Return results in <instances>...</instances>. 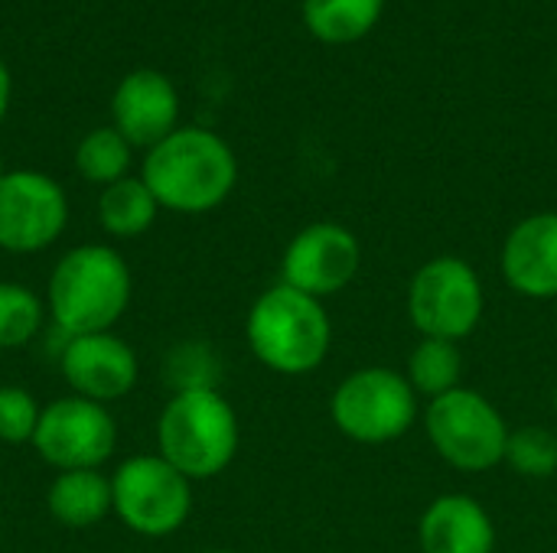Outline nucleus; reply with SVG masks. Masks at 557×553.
Returning <instances> with one entry per match:
<instances>
[{
  "mask_svg": "<svg viewBox=\"0 0 557 553\" xmlns=\"http://www.w3.org/2000/svg\"><path fill=\"white\" fill-rule=\"evenodd\" d=\"M333 424L343 437L379 447L405 437L418 420V394L395 368H359L343 378L330 401Z\"/></svg>",
  "mask_w": 557,
  "mask_h": 553,
  "instance_id": "5",
  "label": "nucleus"
},
{
  "mask_svg": "<svg viewBox=\"0 0 557 553\" xmlns=\"http://www.w3.org/2000/svg\"><path fill=\"white\" fill-rule=\"evenodd\" d=\"M7 176V169H3V156H0V179Z\"/></svg>",
  "mask_w": 557,
  "mask_h": 553,
  "instance_id": "25",
  "label": "nucleus"
},
{
  "mask_svg": "<svg viewBox=\"0 0 557 553\" xmlns=\"http://www.w3.org/2000/svg\"><path fill=\"white\" fill-rule=\"evenodd\" d=\"M39 414H42V407L33 401V394L26 388H16V385L0 388V440L3 443H10V447L33 443Z\"/></svg>",
  "mask_w": 557,
  "mask_h": 553,
  "instance_id": "23",
  "label": "nucleus"
},
{
  "mask_svg": "<svg viewBox=\"0 0 557 553\" xmlns=\"http://www.w3.org/2000/svg\"><path fill=\"white\" fill-rule=\"evenodd\" d=\"M157 199L147 189L144 179L124 176L111 186H104L98 199V222L114 238H137L144 235L157 218Z\"/></svg>",
  "mask_w": 557,
  "mask_h": 553,
  "instance_id": "18",
  "label": "nucleus"
},
{
  "mask_svg": "<svg viewBox=\"0 0 557 553\" xmlns=\"http://www.w3.org/2000/svg\"><path fill=\"white\" fill-rule=\"evenodd\" d=\"M385 0H304L307 29L330 46L362 39L382 16Z\"/></svg>",
  "mask_w": 557,
  "mask_h": 553,
  "instance_id": "17",
  "label": "nucleus"
},
{
  "mask_svg": "<svg viewBox=\"0 0 557 553\" xmlns=\"http://www.w3.org/2000/svg\"><path fill=\"white\" fill-rule=\"evenodd\" d=\"M140 179L160 209L202 215L232 196L238 160L219 134L206 127H176L147 150Z\"/></svg>",
  "mask_w": 557,
  "mask_h": 553,
  "instance_id": "1",
  "label": "nucleus"
},
{
  "mask_svg": "<svg viewBox=\"0 0 557 553\" xmlns=\"http://www.w3.org/2000/svg\"><path fill=\"white\" fill-rule=\"evenodd\" d=\"M206 553H235V551H206Z\"/></svg>",
  "mask_w": 557,
  "mask_h": 553,
  "instance_id": "26",
  "label": "nucleus"
},
{
  "mask_svg": "<svg viewBox=\"0 0 557 553\" xmlns=\"http://www.w3.org/2000/svg\"><path fill=\"white\" fill-rule=\"evenodd\" d=\"M555 411H557V388H555Z\"/></svg>",
  "mask_w": 557,
  "mask_h": 553,
  "instance_id": "27",
  "label": "nucleus"
},
{
  "mask_svg": "<svg viewBox=\"0 0 557 553\" xmlns=\"http://www.w3.org/2000/svg\"><path fill=\"white\" fill-rule=\"evenodd\" d=\"M117 447V427L104 404L88 398H59L49 407H42L33 450L42 463H49L59 473L75 469H98L111 460Z\"/></svg>",
  "mask_w": 557,
  "mask_h": 553,
  "instance_id": "9",
  "label": "nucleus"
},
{
  "mask_svg": "<svg viewBox=\"0 0 557 553\" xmlns=\"http://www.w3.org/2000/svg\"><path fill=\"white\" fill-rule=\"evenodd\" d=\"M10 108V72H7V62L0 59V121Z\"/></svg>",
  "mask_w": 557,
  "mask_h": 553,
  "instance_id": "24",
  "label": "nucleus"
},
{
  "mask_svg": "<svg viewBox=\"0 0 557 553\" xmlns=\"http://www.w3.org/2000/svg\"><path fill=\"white\" fill-rule=\"evenodd\" d=\"M255 359L277 375H310L330 355L333 329L323 300L287 284L264 290L245 323Z\"/></svg>",
  "mask_w": 557,
  "mask_h": 553,
  "instance_id": "3",
  "label": "nucleus"
},
{
  "mask_svg": "<svg viewBox=\"0 0 557 553\" xmlns=\"http://www.w3.org/2000/svg\"><path fill=\"white\" fill-rule=\"evenodd\" d=\"M359 264H362L359 238L336 222H317L290 238L281 261V277H284L281 284L310 293L317 300H326L356 280Z\"/></svg>",
  "mask_w": 557,
  "mask_h": 553,
  "instance_id": "11",
  "label": "nucleus"
},
{
  "mask_svg": "<svg viewBox=\"0 0 557 553\" xmlns=\"http://www.w3.org/2000/svg\"><path fill=\"white\" fill-rule=\"evenodd\" d=\"M59 368L78 398L111 404L134 391L140 365L134 349L114 332L72 336L62 342Z\"/></svg>",
  "mask_w": 557,
  "mask_h": 553,
  "instance_id": "12",
  "label": "nucleus"
},
{
  "mask_svg": "<svg viewBox=\"0 0 557 553\" xmlns=\"http://www.w3.org/2000/svg\"><path fill=\"white\" fill-rule=\"evenodd\" d=\"M460 375H463V355L457 349V342L447 339H424L414 345L411 359H408V385L414 388V394L424 398H444L454 388H460Z\"/></svg>",
  "mask_w": 557,
  "mask_h": 553,
  "instance_id": "19",
  "label": "nucleus"
},
{
  "mask_svg": "<svg viewBox=\"0 0 557 553\" xmlns=\"http://www.w3.org/2000/svg\"><path fill=\"white\" fill-rule=\"evenodd\" d=\"M111 505L134 535L170 538L193 512V482L163 456H131L111 476Z\"/></svg>",
  "mask_w": 557,
  "mask_h": 553,
  "instance_id": "6",
  "label": "nucleus"
},
{
  "mask_svg": "<svg viewBox=\"0 0 557 553\" xmlns=\"http://www.w3.org/2000/svg\"><path fill=\"white\" fill-rule=\"evenodd\" d=\"M114 130L131 147H157L163 137L176 130L180 121V95L173 81L157 68H137L121 78L111 98Z\"/></svg>",
  "mask_w": 557,
  "mask_h": 553,
  "instance_id": "13",
  "label": "nucleus"
},
{
  "mask_svg": "<svg viewBox=\"0 0 557 553\" xmlns=\"http://www.w3.org/2000/svg\"><path fill=\"white\" fill-rule=\"evenodd\" d=\"M421 553H493L496 528L490 512L470 495L434 499L418 521Z\"/></svg>",
  "mask_w": 557,
  "mask_h": 553,
  "instance_id": "15",
  "label": "nucleus"
},
{
  "mask_svg": "<svg viewBox=\"0 0 557 553\" xmlns=\"http://www.w3.org/2000/svg\"><path fill=\"white\" fill-rule=\"evenodd\" d=\"M160 456L189 482L225 473L238 453V417L215 388L176 391L157 420Z\"/></svg>",
  "mask_w": 557,
  "mask_h": 553,
  "instance_id": "4",
  "label": "nucleus"
},
{
  "mask_svg": "<svg viewBox=\"0 0 557 553\" xmlns=\"http://www.w3.org/2000/svg\"><path fill=\"white\" fill-rule=\"evenodd\" d=\"M428 437L444 463L463 473H486L506 460L509 427L503 414L470 388H454L428 407Z\"/></svg>",
  "mask_w": 557,
  "mask_h": 553,
  "instance_id": "8",
  "label": "nucleus"
},
{
  "mask_svg": "<svg viewBox=\"0 0 557 553\" xmlns=\"http://www.w3.org/2000/svg\"><path fill=\"white\" fill-rule=\"evenodd\" d=\"M75 166L88 183L111 186L127 176L131 166V143L114 127H98L82 137L75 147Z\"/></svg>",
  "mask_w": 557,
  "mask_h": 553,
  "instance_id": "20",
  "label": "nucleus"
},
{
  "mask_svg": "<svg viewBox=\"0 0 557 553\" xmlns=\"http://www.w3.org/2000/svg\"><path fill=\"white\" fill-rule=\"evenodd\" d=\"M69 222V199L55 179L36 169H13L0 179V248L36 254L49 248Z\"/></svg>",
  "mask_w": 557,
  "mask_h": 553,
  "instance_id": "10",
  "label": "nucleus"
},
{
  "mask_svg": "<svg viewBox=\"0 0 557 553\" xmlns=\"http://www.w3.org/2000/svg\"><path fill=\"white\" fill-rule=\"evenodd\" d=\"M483 284L473 264L444 254L418 267L408 287V316L424 339H467L483 319Z\"/></svg>",
  "mask_w": 557,
  "mask_h": 553,
  "instance_id": "7",
  "label": "nucleus"
},
{
  "mask_svg": "<svg viewBox=\"0 0 557 553\" xmlns=\"http://www.w3.org/2000/svg\"><path fill=\"white\" fill-rule=\"evenodd\" d=\"M506 463L525 479H552L557 473V433L548 427H519L509 433Z\"/></svg>",
  "mask_w": 557,
  "mask_h": 553,
  "instance_id": "22",
  "label": "nucleus"
},
{
  "mask_svg": "<svg viewBox=\"0 0 557 553\" xmlns=\"http://www.w3.org/2000/svg\"><path fill=\"white\" fill-rule=\"evenodd\" d=\"M42 300L13 280H0V352L23 349L42 329Z\"/></svg>",
  "mask_w": 557,
  "mask_h": 553,
  "instance_id": "21",
  "label": "nucleus"
},
{
  "mask_svg": "<svg viewBox=\"0 0 557 553\" xmlns=\"http://www.w3.org/2000/svg\"><path fill=\"white\" fill-rule=\"evenodd\" d=\"M131 303V271L108 244H78L49 274V316L62 336L111 332Z\"/></svg>",
  "mask_w": 557,
  "mask_h": 553,
  "instance_id": "2",
  "label": "nucleus"
},
{
  "mask_svg": "<svg viewBox=\"0 0 557 553\" xmlns=\"http://www.w3.org/2000/svg\"><path fill=\"white\" fill-rule=\"evenodd\" d=\"M46 505L62 528H91L114 508L111 479H104L98 469L59 473L46 492Z\"/></svg>",
  "mask_w": 557,
  "mask_h": 553,
  "instance_id": "16",
  "label": "nucleus"
},
{
  "mask_svg": "<svg viewBox=\"0 0 557 553\" xmlns=\"http://www.w3.org/2000/svg\"><path fill=\"white\" fill-rule=\"evenodd\" d=\"M503 277L529 300L557 297V212L522 218L503 244Z\"/></svg>",
  "mask_w": 557,
  "mask_h": 553,
  "instance_id": "14",
  "label": "nucleus"
}]
</instances>
